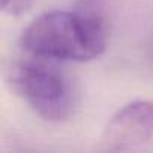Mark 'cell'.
I'll use <instances>...</instances> for the list:
<instances>
[{"instance_id": "3", "label": "cell", "mask_w": 153, "mask_h": 153, "mask_svg": "<svg viewBox=\"0 0 153 153\" xmlns=\"http://www.w3.org/2000/svg\"><path fill=\"white\" fill-rule=\"evenodd\" d=\"M153 138V101L137 99L119 108L107 123L99 149L117 153L144 144Z\"/></svg>"}, {"instance_id": "4", "label": "cell", "mask_w": 153, "mask_h": 153, "mask_svg": "<svg viewBox=\"0 0 153 153\" xmlns=\"http://www.w3.org/2000/svg\"><path fill=\"white\" fill-rule=\"evenodd\" d=\"M33 3H35V0H0L2 11L12 17H20L26 14L32 8Z\"/></svg>"}, {"instance_id": "1", "label": "cell", "mask_w": 153, "mask_h": 153, "mask_svg": "<svg viewBox=\"0 0 153 153\" xmlns=\"http://www.w3.org/2000/svg\"><path fill=\"white\" fill-rule=\"evenodd\" d=\"M108 42L101 0H81L75 11H51L35 18L21 36V47L33 57L59 62H89Z\"/></svg>"}, {"instance_id": "2", "label": "cell", "mask_w": 153, "mask_h": 153, "mask_svg": "<svg viewBox=\"0 0 153 153\" xmlns=\"http://www.w3.org/2000/svg\"><path fill=\"white\" fill-rule=\"evenodd\" d=\"M12 90L42 119L65 122L76 107V92L60 69L38 60L15 62L6 74Z\"/></svg>"}]
</instances>
